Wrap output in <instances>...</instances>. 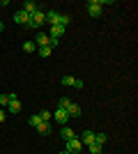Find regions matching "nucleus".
<instances>
[{"label": "nucleus", "instance_id": "obj_1", "mask_svg": "<svg viewBox=\"0 0 138 154\" xmlns=\"http://www.w3.org/2000/svg\"><path fill=\"white\" fill-rule=\"evenodd\" d=\"M14 21H16V23H21V26H26V28H30V30H32V21H30V14H26L23 9L14 14Z\"/></svg>", "mask_w": 138, "mask_h": 154}, {"label": "nucleus", "instance_id": "obj_2", "mask_svg": "<svg viewBox=\"0 0 138 154\" xmlns=\"http://www.w3.org/2000/svg\"><path fill=\"white\" fill-rule=\"evenodd\" d=\"M87 14H90L92 19H97V16H101V12H104V9H101V5H99V0H90V2H87Z\"/></svg>", "mask_w": 138, "mask_h": 154}, {"label": "nucleus", "instance_id": "obj_3", "mask_svg": "<svg viewBox=\"0 0 138 154\" xmlns=\"http://www.w3.org/2000/svg\"><path fill=\"white\" fill-rule=\"evenodd\" d=\"M30 21H32V30H35V28H39V26H44V23H46V16H44L41 9H37L35 14H30Z\"/></svg>", "mask_w": 138, "mask_h": 154}, {"label": "nucleus", "instance_id": "obj_4", "mask_svg": "<svg viewBox=\"0 0 138 154\" xmlns=\"http://www.w3.org/2000/svg\"><path fill=\"white\" fill-rule=\"evenodd\" d=\"M53 117H55V122H58L60 127H65V124H67V120H69V115H67V110H65V108H60V106H58V110L53 113Z\"/></svg>", "mask_w": 138, "mask_h": 154}, {"label": "nucleus", "instance_id": "obj_5", "mask_svg": "<svg viewBox=\"0 0 138 154\" xmlns=\"http://www.w3.org/2000/svg\"><path fill=\"white\" fill-rule=\"evenodd\" d=\"M83 149V143H81V138H72V140H67V152H81Z\"/></svg>", "mask_w": 138, "mask_h": 154}, {"label": "nucleus", "instance_id": "obj_6", "mask_svg": "<svg viewBox=\"0 0 138 154\" xmlns=\"http://www.w3.org/2000/svg\"><path fill=\"white\" fill-rule=\"evenodd\" d=\"M35 44H39V48H44V46L51 44V37H48V32H39L37 35V39H35ZM51 48V46H48Z\"/></svg>", "mask_w": 138, "mask_h": 154}, {"label": "nucleus", "instance_id": "obj_7", "mask_svg": "<svg viewBox=\"0 0 138 154\" xmlns=\"http://www.w3.org/2000/svg\"><path fill=\"white\" fill-rule=\"evenodd\" d=\"M60 138H62V140H72V138H76V134H74V129H69L65 124V127H60Z\"/></svg>", "mask_w": 138, "mask_h": 154}, {"label": "nucleus", "instance_id": "obj_8", "mask_svg": "<svg viewBox=\"0 0 138 154\" xmlns=\"http://www.w3.org/2000/svg\"><path fill=\"white\" fill-rule=\"evenodd\" d=\"M7 108H9V113H19L21 110V101H19V97L12 94V99H9V103H7Z\"/></svg>", "mask_w": 138, "mask_h": 154}, {"label": "nucleus", "instance_id": "obj_9", "mask_svg": "<svg viewBox=\"0 0 138 154\" xmlns=\"http://www.w3.org/2000/svg\"><path fill=\"white\" fill-rule=\"evenodd\" d=\"M62 35H65V28H62V26H51V30H48V37L60 39Z\"/></svg>", "mask_w": 138, "mask_h": 154}, {"label": "nucleus", "instance_id": "obj_10", "mask_svg": "<svg viewBox=\"0 0 138 154\" xmlns=\"http://www.w3.org/2000/svg\"><path fill=\"white\" fill-rule=\"evenodd\" d=\"M35 129H37V131H39L41 136H48V134H51V131H53L51 122H39V124H37V127H35Z\"/></svg>", "mask_w": 138, "mask_h": 154}, {"label": "nucleus", "instance_id": "obj_11", "mask_svg": "<svg viewBox=\"0 0 138 154\" xmlns=\"http://www.w3.org/2000/svg\"><path fill=\"white\" fill-rule=\"evenodd\" d=\"M65 110H67V115H69V117H78L81 115V106H78V103H69Z\"/></svg>", "mask_w": 138, "mask_h": 154}, {"label": "nucleus", "instance_id": "obj_12", "mask_svg": "<svg viewBox=\"0 0 138 154\" xmlns=\"http://www.w3.org/2000/svg\"><path fill=\"white\" fill-rule=\"evenodd\" d=\"M81 143H83V147H87L90 143H94V131H83V138H81Z\"/></svg>", "mask_w": 138, "mask_h": 154}, {"label": "nucleus", "instance_id": "obj_13", "mask_svg": "<svg viewBox=\"0 0 138 154\" xmlns=\"http://www.w3.org/2000/svg\"><path fill=\"white\" fill-rule=\"evenodd\" d=\"M44 16H46V23H51V26H58V16H60L58 12H46Z\"/></svg>", "mask_w": 138, "mask_h": 154}, {"label": "nucleus", "instance_id": "obj_14", "mask_svg": "<svg viewBox=\"0 0 138 154\" xmlns=\"http://www.w3.org/2000/svg\"><path fill=\"white\" fill-rule=\"evenodd\" d=\"M69 23H72V16H69V14H60V16H58V26H62L65 30H67Z\"/></svg>", "mask_w": 138, "mask_h": 154}, {"label": "nucleus", "instance_id": "obj_15", "mask_svg": "<svg viewBox=\"0 0 138 154\" xmlns=\"http://www.w3.org/2000/svg\"><path fill=\"white\" fill-rule=\"evenodd\" d=\"M37 9H39V7H37V2H32V0H28L26 5H23V12L26 14H35Z\"/></svg>", "mask_w": 138, "mask_h": 154}, {"label": "nucleus", "instance_id": "obj_16", "mask_svg": "<svg viewBox=\"0 0 138 154\" xmlns=\"http://www.w3.org/2000/svg\"><path fill=\"white\" fill-rule=\"evenodd\" d=\"M35 48H37L35 42H23V51H26V53H35Z\"/></svg>", "mask_w": 138, "mask_h": 154}, {"label": "nucleus", "instance_id": "obj_17", "mask_svg": "<svg viewBox=\"0 0 138 154\" xmlns=\"http://www.w3.org/2000/svg\"><path fill=\"white\" fill-rule=\"evenodd\" d=\"M41 122V117H39V113H37V115H30L28 117V124H30V127H37V124Z\"/></svg>", "mask_w": 138, "mask_h": 154}, {"label": "nucleus", "instance_id": "obj_18", "mask_svg": "<svg viewBox=\"0 0 138 154\" xmlns=\"http://www.w3.org/2000/svg\"><path fill=\"white\" fill-rule=\"evenodd\" d=\"M106 140H108V136H106V134H94V143H97V145H104Z\"/></svg>", "mask_w": 138, "mask_h": 154}, {"label": "nucleus", "instance_id": "obj_19", "mask_svg": "<svg viewBox=\"0 0 138 154\" xmlns=\"http://www.w3.org/2000/svg\"><path fill=\"white\" fill-rule=\"evenodd\" d=\"M87 149H90V154H101V145H97V143H90Z\"/></svg>", "mask_w": 138, "mask_h": 154}, {"label": "nucleus", "instance_id": "obj_20", "mask_svg": "<svg viewBox=\"0 0 138 154\" xmlns=\"http://www.w3.org/2000/svg\"><path fill=\"white\" fill-rule=\"evenodd\" d=\"M39 117H41V122H51V113H48V110H41V113H39Z\"/></svg>", "mask_w": 138, "mask_h": 154}, {"label": "nucleus", "instance_id": "obj_21", "mask_svg": "<svg viewBox=\"0 0 138 154\" xmlns=\"http://www.w3.org/2000/svg\"><path fill=\"white\" fill-rule=\"evenodd\" d=\"M51 53H53V48H48V46H44V48H39V55H41V58H48Z\"/></svg>", "mask_w": 138, "mask_h": 154}, {"label": "nucleus", "instance_id": "obj_22", "mask_svg": "<svg viewBox=\"0 0 138 154\" xmlns=\"http://www.w3.org/2000/svg\"><path fill=\"white\" fill-rule=\"evenodd\" d=\"M74 81H76L74 76H62V81H60V83H62V85H74Z\"/></svg>", "mask_w": 138, "mask_h": 154}, {"label": "nucleus", "instance_id": "obj_23", "mask_svg": "<svg viewBox=\"0 0 138 154\" xmlns=\"http://www.w3.org/2000/svg\"><path fill=\"white\" fill-rule=\"evenodd\" d=\"M69 103H72V99H69V97H62V99H60V108H67V106H69Z\"/></svg>", "mask_w": 138, "mask_h": 154}, {"label": "nucleus", "instance_id": "obj_24", "mask_svg": "<svg viewBox=\"0 0 138 154\" xmlns=\"http://www.w3.org/2000/svg\"><path fill=\"white\" fill-rule=\"evenodd\" d=\"M9 99H12V94H0V106H7Z\"/></svg>", "mask_w": 138, "mask_h": 154}, {"label": "nucleus", "instance_id": "obj_25", "mask_svg": "<svg viewBox=\"0 0 138 154\" xmlns=\"http://www.w3.org/2000/svg\"><path fill=\"white\" fill-rule=\"evenodd\" d=\"M48 46H51V48H55V46H60V39H53V37H51V44H48Z\"/></svg>", "mask_w": 138, "mask_h": 154}, {"label": "nucleus", "instance_id": "obj_26", "mask_svg": "<svg viewBox=\"0 0 138 154\" xmlns=\"http://www.w3.org/2000/svg\"><path fill=\"white\" fill-rule=\"evenodd\" d=\"M74 88H76V90H81V88H83V81H78V78H76V81H74Z\"/></svg>", "mask_w": 138, "mask_h": 154}, {"label": "nucleus", "instance_id": "obj_27", "mask_svg": "<svg viewBox=\"0 0 138 154\" xmlns=\"http://www.w3.org/2000/svg\"><path fill=\"white\" fill-rule=\"evenodd\" d=\"M0 122H5V110H0Z\"/></svg>", "mask_w": 138, "mask_h": 154}, {"label": "nucleus", "instance_id": "obj_28", "mask_svg": "<svg viewBox=\"0 0 138 154\" xmlns=\"http://www.w3.org/2000/svg\"><path fill=\"white\" fill-rule=\"evenodd\" d=\"M2 30H5V23H2V21H0V32H2Z\"/></svg>", "mask_w": 138, "mask_h": 154}, {"label": "nucleus", "instance_id": "obj_29", "mask_svg": "<svg viewBox=\"0 0 138 154\" xmlns=\"http://www.w3.org/2000/svg\"><path fill=\"white\" fill-rule=\"evenodd\" d=\"M60 154H69V152H67V149H65V152H60Z\"/></svg>", "mask_w": 138, "mask_h": 154}, {"label": "nucleus", "instance_id": "obj_30", "mask_svg": "<svg viewBox=\"0 0 138 154\" xmlns=\"http://www.w3.org/2000/svg\"><path fill=\"white\" fill-rule=\"evenodd\" d=\"M101 154H104V152H101Z\"/></svg>", "mask_w": 138, "mask_h": 154}]
</instances>
